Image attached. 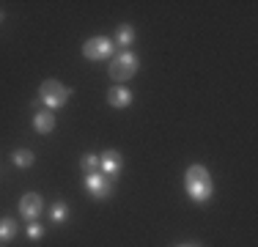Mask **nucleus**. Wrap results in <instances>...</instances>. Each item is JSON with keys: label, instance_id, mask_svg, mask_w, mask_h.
Returning <instances> with one entry per match:
<instances>
[{"label": "nucleus", "instance_id": "f257e3e1", "mask_svg": "<svg viewBox=\"0 0 258 247\" xmlns=\"http://www.w3.org/2000/svg\"><path fill=\"white\" fill-rule=\"evenodd\" d=\"M184 187H187V195L195 203H206L214 193L212 176H209V170L204 165H189L187 173H184Z\"/></svg>", "mask_w": 258, "mask_h": 247}, {"label": "nucleus", "instance_id": "f03ea898", "mask_svg": "<svg viewBox=\"0 0 258 247\" xmlns=\"http://www.w3.org/2000/svg\"><path fill=\"white\" fill-rule=\"evenodd\" d=\"M138 69H140V60H138V55L129 52V49L113 55V60H110V77H113L115 83H126V80H132L135 74H138Z\"/></svg>", "mask_w": 258, "mask_h": 247}, {"label": "nucleus", "instance_id": "7ed1b4c3", "mask_svg": "<svg viewBox=\"0 0 258 247\" xmlns=\"http://www.w3.org/2000/svg\"><path fill=\"white\" fill-rule=\"evenodd\" d=\"M69 96H72V88H66L60 80H44V83L39 85V102H44L50 110L63 107V104L69 102Z\"/></svg>", "mask_w": 258, "mask_h": 247}, {"label": "nucleus", "instance_id": "20e7f679", "mask_svg": "<svg viewBox=\"0 0 258 247\" xmlns=\"http://www.w3.org/2000/svg\"><path fill=\"white\" fill-rule=\"evenodd\" d=\"M85 190H88V195L96 198V201H107L115 187L107 176H102V173H88V176H85Z\"/></svg>", "mask_w": 258, "mask_h": 247}, {"label": "nucleus", "instance_id": "39448f33", "mask_svg": "<svg viewBox=\"0 0 258 247\" xmlns=\"http://www.w3.org/2000/svg\"><path fill=\"white\" fill-rule=\"evenodd\" d=\"M83 55L88 60H104L113 55V41L107 36H94V39H88L83 44Z\"/></svg>", "mask_w": 258, "mask_h": 247}, {"label": "nucleus", "instance_id": "423d86ee", "mask_svg": "<svg viewBox=\"0 0 258 247\" xmlns=\"http://www.w3.org/2000/svg\"><path fill=\"white\" fill-rule=\"evenodd\" d=\"M20 212H22V217H25V220L33 222L41 212H44V201H41V195H39V193H28V195H22V201H20Z\"/></svg>", "mask_w": 258, "mask_h": 247}, {"label": "nucleus", "instance_id": "0eeeda50", "mask_svg": "<svg viewBox=\"0 0 258 247\" xmlns=\"http://www.w3.org/2000/svg\"><path fill=\"white\" fill-rule=\"evenodd\" d=\"M99 168L107 173V176H115V173L124 168V159H121L118 151H113V148H110V151H104L102 157H99Z\"/></svg>", "mask_w": 258, "mask_h": 247}, {"label": "nucleus", "instance_id": "6e6552de", "mask_svg": "<svg viewBox=\"0 0 258 247\" xmlns=\"http://www.w3.org/2000/svg\"><path fill=\"white\" fill-rule=\"evenodd\" d=\"M107 104H110V107H115V110L129 107V104H132V91H126L124 85H118V88H110Z\"/></svg>", "mask_w": 258, "mask_h": 247}, {"label": "nucleus", "instance_id": "1a4fd4ad", "mask_svg": "<svg viewBox=\"0 0 258 247\" xmlns=\"http://www.w3.org/2000/svg\"><path fill=\"white\" fill-rule=\"evenodd\" d=\"M33 129L39 135H50L55 129V115L50 113V110H41V113L33 115Z\"/></svg>", "mask_w": 258, "mask_h": 247}, {"label": "nucleus", "instance_id": "9d476101", "mask_svg": "<svg viewBox=\"0 0 258 247\" xmlns=\"http://www.w3.org/2000/svg\"><path fill=\"white\" fill-rule=\"evenodd\" d=\"M11 162H14L17 168H30V165L36 162V157H33V151H28V148H20V151L11 154Z\"/></svg>", "mask_w": 258, "mask_h": 247}, {"label": "nucleus", "instance_id": "9b49d317", "mask_svg": "<svg viewBox=\"0 0 258 247\" xmlns=\"http://www.w3.org/2000/svg\"><path fill=\"white\" fill-rule=\"evenodd\" d=\"M17 236V222L11 217H3L0 220V242H11Z\"/></svg>", "mask_w": 258, "mask_h": 247}, {"label": "nucleus", "instance_id": "f8f14e48", "mask_svg": "<svg viewBox=\"0 0 258 247\" xmlns=\"http://www.w3.org/2000/svg\"><path fill=\"white\" fill-rule=\"evenodd\" d=\"M115 41H118L121 47H129L135 41V28L132 25H121L118 28V33H115Z\"/></svg>", "mask_w": 258, "mask_h": 247}, {"label": "nucleus", "instance_id": "ddd939ff", "mask_svg": "<svg viewBox=\"0 0 258 247\" xmlns=\"http://www.w3.org/2000/svg\"><path fill=\"white\" fill-rule=\"evenodd\" d=\"M50 217H52V222H63L66 217H69V206H66L63 201H55V203H52Z\"/></svg>", "mask_w": 258, "mask_h": 247}, {"label": "nucleus", "instance_id": "4468645a", "mask_svg": "<svg viewBox=\"0 0 258 247\" xmlns=\"http://www.w3.org/2000/svg\"><path fill=\"white\" fill-rule=\"evenodd\" d=\"M80 168L85 170V176H88V173H96V168H99V157H94V154H83Z\"/></svg>", "mask_w": 258, "mask_h": 247}, {"label": "nucleus", "instance_id": "2eb2a0df", "mask_svg": "<svg viewBox=\"0 0 258 247\" xmlns=\"http://www.w3.org/2000/svg\"><path fill=\"white\" fill-rule=\"evenodd\" d=\"M28 236H30V239H41V236H44V231H41V225H36V222H30V225H28Z\"/></svg>", "mask_w": 258, "mask_h": 247}, {"label": "nucleus", "instance_id": "dca6fc26", "mask_svg": "<svg viewBox=\"0 0 258 247\" xmlns=\"http://www.w3.org/2000/svg\"><path fill=\"white\" fill-rule=\"evenodd\" d=\"M179 247H201V244H192V242H187V244H179Z\"/></svg>", "mask_w": 258, "mask_h": 247}, {"label": "nucleus", "instance_id": "f3484780", "mask_svg": "<svg viewBox=\"0 0 258 247\" xmlns=\"http://www.w3.org/2000/svg\"><path fill=\"white\" fill-rule=\"evenodd\" d=\"M0 20H3V11H0Z\"/></svg>", "mask_w": 258, "mask_h": 247}]
</instances>
